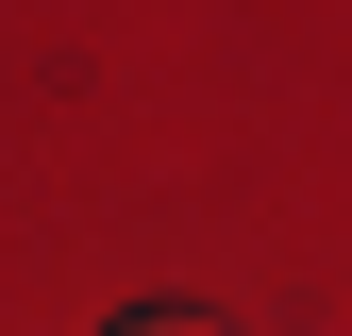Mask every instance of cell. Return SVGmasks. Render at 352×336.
<instances>
[{"label":"cell","instance_id":"cell-1","mask_svg":"<svg viewBox=\"0 0 352 336\" xmlns=\"http://www.w3.org/2000/svg\"><path fill=\"white\" fill-rule=\"evenodd\" d=\"M118 336H218V319H185V303H151V319H118Z\"/></svg>","mask_w":352,"mask_h":336}]
</instances>
